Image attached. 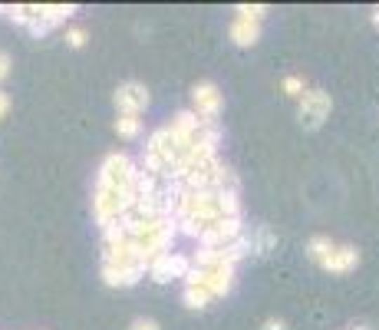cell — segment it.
Listing matches in <instances>:
<instances>
[{
  "label": "cell",
  "mask_w": 379,
  "mask_h": 330,
  "mask_svg": "<svg viewBox=\"0 0 379 330\" xmlns=\"http://www.w3.org/2000/svg\"><path fill=\"white\" fill-rule=\"evenodd\" d=\"M129 330H159V324L149 317H139V320H132V327Z\"/></svg>",
  "instance_id": "obj_19"
},
{
  "label": "cell",
  "mask_w": 379,
  "mask_h": 330,
  "mask_svg": "<svg viewBox=\"0 0 379 330\" xmlns=\"http://www.w3.org/2000/svg\"><path fill=\"white\" fill-rule=\"evenodd\" d=\"M168 126H172V129L182 136L185 143H195V136L201 132V126H205V122L195 116V110H185V112H175Z\"/></svg>",
  "instance_id": "obj_10"
},
{
  "label": "cell",
  "mask_w": 379,
  "mask_h": 330,
  "mask_svg": "<svg viewBox=\"0 0 379 330\" xmlns=\"http://www.w3.org/2000/svg\"><path fill=\"white\" fill-rule=\"evenodd\" d=\"M139 165L132 162L126 152H112L102 159L99 165V185H116V188H135V178H139Z\"/></svg>",
  "instance_id": "obj_1"
},
{
  "label": "cell",
  "mask_w": 379,
  "mask_h": 330,
  "mask_svg": "<svg viewBox=\"0 0 379 330\" xmlns=\"http://www.w3.org/2000/svg\"><path fill=\"white\" fill-rule=\"evenodd\" d=\"M7 112H11V96H7V93L0 89V119H4Z\"/></svg>",
  "instance_id": "obj_22"
},
{
  "label": "cell",
  "mask_w": 379,
  "mask_h": 330,
  "mask_svg": "<svg viewBox=\"0 0 379 330\" xmlns=\"http://www.w3.org/2000/svg\"><path fill=\"white\" fill-rule=\"evenodd\" d=\"M227 37H231L234 46H254L260 40V23L248 20V17H234L231 27H227Z\"/></svg>",
  "instance_id": "obj_7"
},
{
  "label": "cell",
  "mask_w": 379,
  "mask_h": 330,
  "mask_svg": "<svg viewBox=\"0 0 379 330\" xmlns=\"http://www.w3.org/2000/svg\"><path fill=\"white\" fill-rule=\"evenodd\" d=\"M76 7L73 4H40V20L46 23V27H60V23H66V17H73Z\"/></svg>",
  "instance_id": "obj_11"
},
{
  "label": "cell",
  "mask_w": 379,
  "mask_h": 330,
  "mask_svg": "<svg viewBox=\"0 0 379 330\" xmlns=\"http://www.w3.org/2000/svg\"><path fill=\"white\" fill-rule=\"evenodd\" d=\"M192 103H195V116L205 122V126H218V116H221V110H225V96H221V89H218L211 79L195 83V89H192Z\"/></svg>",
  "instance_id": "obj_2"
},
{
  "label": "cell",
  "mask_w": 379,
  "mask_h": 330,
  "mask_svg": "<svg viewBox=\"0 0 379 330\" xmlns=\"http://www.w3.org/2000/svg\"><path fill=\"white\" fill-rule=\"evenodd\" d=\"M330 110H333V99L324 89H307L300 96V122L307 129H320L330 119Z\"/></svg>",
  "instance_id": "obj_3"
},
{
  "label": "cell",
  "mask_w": 379,
  "mask_h": 330,
  "mask_svg": "<svg viewBox=\"0 0 379 330\" xmlns=\"http://www.w3.org/2000/svg\"><path fill=\"white\" fill-rule=\"evenodd\" d=\"M281 89L287 93V96H303V93H307V89H303V79H300V77H287V79L281 83Z\"/></svg>",
  "instance_id": "obj_17"
},
{
  "label": "cell",
  "mask_w": 379,
  "mask_h": 330,
  "mask_svg": "<svg viewBox=\"0 0 379 330\" xmlns=\"http://www.w3.org/2000/svg\"><path fill=\"white\" fill-rule=\"evenodd\" d=\"M244 235V218L241 215H231V218H218L211 228H205V235L198 238L201 248H227L231 242H238Z\"/></svg>",
  "instance_id": "obj_4"
},
{
  "label": "cell",
  "mask_w": 379,
  "mask_h": 330,
  "mask_svg": "<svg viewBox=\"0 0 379 330\" xmlns=\"http://www.w3.org/2000/svg\"><path fill=\"white\" fill-rule=\"evenodd\" d=\"M201 271V284L211 291V297H227L234 287V275H238V264L221 261L215 268H198Z\"/></svg>",
  "instance_id": "obj_5"
},
{
  "label": "cell",
  "mask_w": 379,
  "mask_h": 330,
  "mask_svg": "<svg viewBox=\"0 0 379 330\" xmlns=\"http://www.w3.org/2000/svg\"><path fill=\"white\" fill-rule=\"evenodd\" d=\"M357 330H369V327H357Z\"/></svg>",
  "instance_id": "obj_24"
},
{
  "label": "cell",
  "mask_w": 379,
  "mask_h": 330,
  "mask_svg": "<svg viewBox=\"0 0 379 330\" xmlns=\"http://www.w3.org/2000/svg\"><path fill=\"white\" fill-rule=\"evenodd\" d=\"M145 106H149V89L142 86V83L129 79V83H122L116 89V110H119V116H142Z\"/></svg>",
  "instance_id": "obj_6"
},
{
  "label": "cell",
  "mask_w": 379,
  "mask_h": 330,
  "mask_svg": "<svg viewBox=\"0 0 379 330\" xmlns=\"http://www.w3.org/2000/svg\"><path fill=\"white\" fill-rule=\"evenodd\" d=\"M211 301H215V297H211V291H208L205 284H188L185 287V304H188L192 310H205Z\"/></svg>",
  "instance_id": "obj_13"
},
{
  "label": "cell",
  "mask_w": 379,
  "mask_h": 330,
  "mask_svg": "<svg viewBox=\"0 0 379 330\" xmlns=\"http://www.w3.org/2000/svg\"><path fill=\"white\" fill-rule=\"evenodd\" d=\"M373 23H376V27H379V11H376V13H373Z\"/></svg>",
  "instance_id": "obj_23"
},
{
  "label": "cell",
  "mask_w": 379,
  "mask_h": 330,
  "mask_svg": "<svg viewBox=\"0 0 379 330\" xmlns=\"http://www.w3.org/2000/svg\"><path fill=\"white\" fill-rule=\"evenodd\" d=\"M66 46H73V50L86 46V30H79V27H69V30H66Z\"/></svg>",
  "instance_id": "obj_18"
},
{
  "label": "cell",
  "mask_w": 379,
  "mask_h": 330,
  "mask_svg": "<svg viewBox=\"0 0 379 330\" xmlns=\"http://www.w3.org/2000/svg\"><path fill=\"white\" fill-rule=\"evenodd\" d=\"M145 275H149L145 268H106L102 264V281L109 287H132V284H139Z\"/></svg>",
  "instance_id": "obj_9"
},
{
  "label": "cell",
  "mask_w": 379,
  "mask_h": 330,
  "mask_svg": "<svg viewBox=\"0 0 379 330\" xmlns=\"http://www.w3.org/2000/svg\"><path fill=\"white\" fill-rule=\"evenodd\" d=\"M149 277L155 281V284H165V281H172V277H175V271H172V251L162 254L159 261L152 264V268H149Z\"/></svg>",
  "instance_id": "obj_14"
},
{
  "label": "cell",
  "mask_w": 379,
  "mask_h": 330,
  "mask_svg": "<svg viewBox=\"0 0 379 330\" xmlns=\"http://www.w3.org/2000/svg\"><path fill=\"white\" fill-rule=\"evenodd\" d=\"M357 264H359L357 248H350V244H336V251L324 261V271H330V275H347V271H353Z\"/></svg>",
  "instance_id": "obj_8"
},
{
  "label": "cell",
  "mask_w": 379,
  "mask_h": 330,
  "mask_svg": "<svg viewBox=\"0 0 379 330\" xmlns=\"http://www.w3.org/2000/svg\"><path fill=\"white\" fill-rule=\"evenodd\" d=\"M7 73H11V56H7L4 50H0V79L7 77Z\"/></svg>",
  "instance_id": "obj_21"
},
{
  "label": "cell",
  "mask_w": 379,
  "mask_h": 330,
  "mask_svg": "<svg viewBox=\"0 0 379 330\" xmlns=\"http://www.w3.org/2000/svg\"><path fill=\"white\" fill-rule=\"evenodd\" d=\"M260 330H287V324H284L281 317H267V320H264V327H260Z\"/></svg>",
  "instance_id": "obj_20"
},
{
  "label": "cell",
  "mask_w": 379,
  "mask_h": 330,
  "mask_svg": "<svg viewBox=\"0 0 379 330\" xmlns=\"http://www.w3.org/2000/svg\"><path fill=\"white\" fill-rule=\"evenodd\" d=\"M238 17H248V20H264L267 17V7H260V4H241L238 7Z\"/></svg>",
  "instance_id": "obj_16"
},
{
  "label": "cell",
  "mask_w": 379,
  "mask_h": 330,
  "mask_svg": "<svg viewBox=\"0 0 379 330\" xmlns=\"http://www.w3.org/2000/svg\"><path fill=\"white\" fill-rule=\"evenodd\" d=\"M336 251L333 238H326V235H314L310 238V244H307V254H310V261H317L320 268H324V261L330 258V254Z\"/></svg>",
  "instance_id": "obj_12"
},
{
  "label": "cell",
  "mask_w": 379,
  "mask_h": 330,
  "mask_svg": "<svg viewBox=\"0 0 379 330\" xmlns=\"http://www.w3.org/2000/svg\"><path fill=\"white\" fill-rule=\"evenodd\" d=\"M116 132L122 139H135L142 132V119L139 116H116Z\"/></svg>",
  "instance_id": "obj_15"
}]
</instances>
